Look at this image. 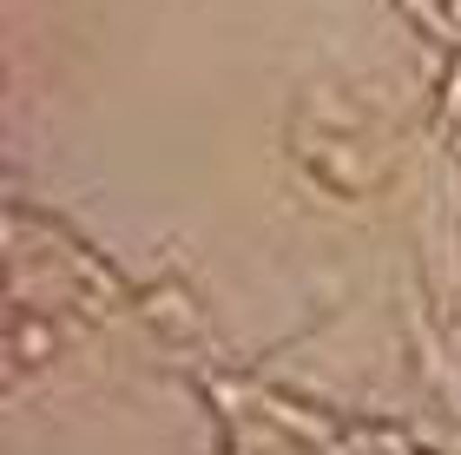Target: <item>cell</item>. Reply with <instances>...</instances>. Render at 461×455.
Listing matches in <instances>:
<instances>
[{
	"mask_svg": "<svg viewBox=\"0 0 461 455\" xmlns=\"http://www.w3.org/2000/svg\"><path fill=\"white\" fill-rule=\"evenodd\" d=\"M14 350H20V357H27V363H40V357H47V350H53L47 323H20V330H14Z\"/></svg>",
	"mask_w": 461,
	"mask_h": 455,
	"instance_id": "cell-1",
	"label": "cell"
}]
</instances>
